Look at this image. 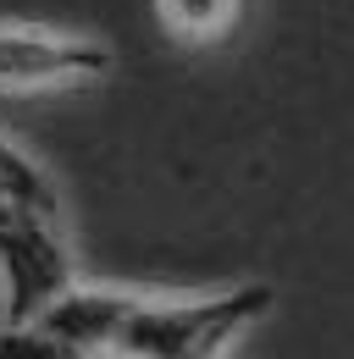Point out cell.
<instances>
[{"instance_id":"obj_3","label":"cell","mask_w":354,"mask_h":359,"mask_svg":"<svg viewBox=\"0 0 354 359\" xmlns=\"http://www.w3.org/2000/svg\"><path fill=\"white\" fill-rule=\"evenodd\" d=\"M133 310H138V293H122V287H67L34 326H44L78 359H117Z\"/></svg>"},{"instance_id":"obj_2","label":"cell","mask_w":354,"mask_h":359,"mask_svg":"<svg viewBox=\"0 0 354 359\" xmlns=\"http://www.w3.org/2000/svg\"><path fill=\"white\" fill-rule=\"evenodd\" d=\"M111 72V45L55 28H0V89L88 83Z\"/></svg>"},{"instance_id":"obj_1","label":"cell","mask_w":354,"mask_h":359,"mask_svg":"<svg viewBox=\"0 0 354 359\" xmlns=\"http://www.w3.org/2000/svg\"><path fill=\"white\" fill-rule=\"evenodd\" d=\"M277 304L271 282H238L205 299H150L138 293L117 359H227V348Z\"/></svg>"},{"instance_id":"obj_5","label":"cell","mask_w":354,"mask_h":359,"mask_svg":"<svg viewBox=\"0 0 354 359\" xmlns=\"http://www.w3.org/2000/svg\"><path fill=\"white\" fill-rule=\"evenodd\" d=\"M155 11L183 45H211L238 22V0H155Z\"/></svg>"},{"instance_id":"obj_4","label":"cell","mask_w":354,"mask_h":359,"mask_svg":"<svg viewBox=\"0 0 354 359\" xmlns=\"http://www.w3.org/2000/svg\"><path fill=\"white\" fill-rule=\"evenodd\" d=\"M0 199L22 205V210H34V216L61 222V194H55L50 172H44L22 144H11L6 133H0Z\"/></svg>"}]
</instances>
